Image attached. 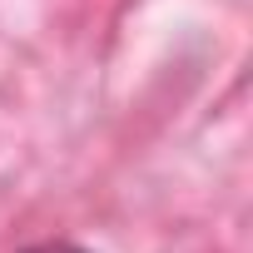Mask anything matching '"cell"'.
I'll use <instances>...</instances> for the list:
<instances>
[{"label":"cell","instance_id":"6da1fadb","mask_svg":"<svg viewBox=\"0 0 253 253\" xmlns=\"http://www.w3.org/2000/svg\"><path fill=\"white\" fill-rule=\"evenodd\" d=\"M20 253H94V248H84V243H75V238H40V243H30V248H20Z\"/></svg>","mask_w":253,"mask_h":253}]
</instances>
